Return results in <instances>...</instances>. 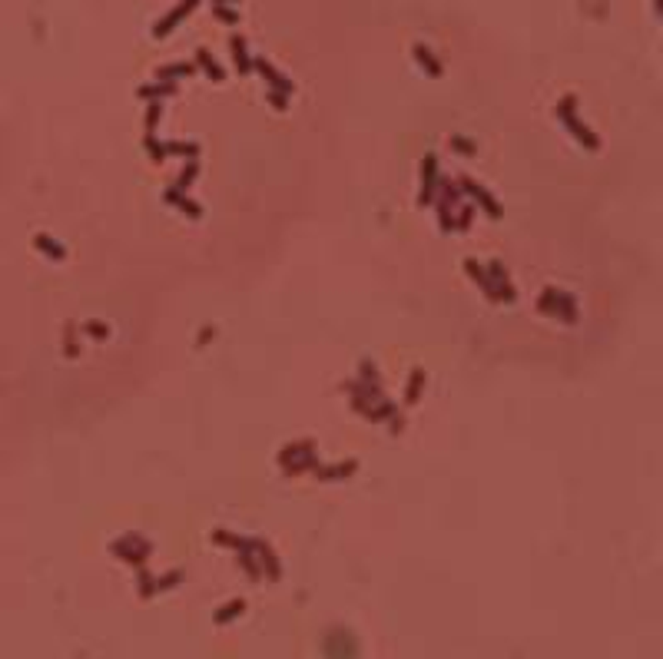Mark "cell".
Here are the masks:
<instances>
[{
  "label": "cell",
  "mask_w": 663,
  "mask_h": 659,
  "mask_svg": "<svg viewBox=\"0 0 663 659\" xmlns=\"http://www.w3.org/2000/svg\"><path fill=\"white\" fill-rule=\"evenodd\" d=\"M574 110H577V100H574V96H564V100L557 103V116H561V123L574 132V139H577V143H584L587 150H597V146H600V139H597V136H594V132H590L587 126L577 119Z\"/></svg>",
  "instance_id": "6da1fadb"
},
{
  "label": "cell",
  "mask_w": 663,
  "mask_h": 659,
  "mask_svg": "<svg viewBox=\"0 0 663 659\" xmlns=\"http://www.w3.org/2000/svg\"><path fill=\"white\" fill-rule=\"evenodd\" d=\"M541 312L557 315V319H564V321H577V305H574V299L564 295V292H557V288H548V292L541 295Z\"/></svg>",
  "instance_id": "7a4b0ae2"
},
{
  "label": "cell",
  "mask_w": 663,
  "mask_h": 659,
  "mask_svg": "<svg viewBox=\"0 0 663 659\" xmlns=\"http://www.w3.org/2000/svg\"><path fill=\"white\" fill-rule=\"evenodd\" d=\"M199 3H203V0H183V3H176V7H172V14H170V17H166V20H159V23L153 27V34H156V37H166V34H170V30H172V27H176V23H179V20H183V17H190V14H192V10H196V7H199Z\"/></svg>",
  "instance_id": "3957f363"
},
{
  "label": "cell",
  "mask_w": 663,
  "mask_h": 659,
  "mask_svg": "<svg viewBox=\"0 0 663 659\" xmlns=\"http://www.w3.org/2000/svg\"><path fill=\"white\" fill-rule=\"evenodd\" d=\"M435 170H438L435 156H428L421 163V203H431V196H435V176H438Z\"/></svg>",
  "instance_id": "277c9868"
},
{
  "label": "cell",
  "mask_w": 663,
  "mask_h": 659,
  "mask_svg": "<svg viewBox=\"0 0 663 659\" xmlns=\"http://www.w3.org/2000/svg\"><path fill=\"white\" fill-rule=\"evenodd\" d=\"M461 186H464V189H468V192H471V196H474V203H477V206H484V209H488V216H494V219L501 216V206H497V203H494V199H491V192H484V189H481V186H474V183H468V179H464Z\"/></svg>",
  "instance_id": "5b68a950"
},
{
  "label": "cell",
  "mask_w": 663,
  "mask_h": 659,
  "mask_svg": "<svg viewBox=\"0 0 663 659\" xmlns=\"http://www.w3.org/2000/svg\"><path fill=\"white\" fill-rule=\"evenodd\" d=\"M166 203H170V206H176V209H183V212H190V219H199V216H203V209L192 206L186 196H179V186L166 189Z\"/></svg>",
  "instance_id": "8992f818"
},
{
  "label": "cell",
  "mask_w": 663,
  "mask_h": 659,
  "mask_svg": "<svg viewBox=\"0 0 663 659\" xmlns=\"http://www.w3.org/2000/svg\"><path fill=\"white\" fill-rule=\"evenodd\" d=\"M229 47H232V57H236V63H239V70H243V73H249V70H252V60H249L246 40H243V37H232V40H229Z\"/></svg>",
  "instance_id": "52a82bcc"
},
{
  "label": "cell",
  "mask_w": 663,
  "mask_h": 659,
  "mask_svg": "<svg viewBox=\"0 0 663 659\" xmlns=\"http://www.w3.org/2000/svg\"><path fill=\"white\" fill-rule=\"evenodd\" d=\"M196 60L203 63V70H206V76H212L216 83H223V80H226V73H223V67H219L216 60H209V54H206V50H199V54H196Z\"/></svg>",
  "instance_id": "ba28073f"
},
{
  "label": "cell",
  "mask_w": 663,
  "mask_h": 659,
  "mask_svg": "<svg viewBox=\"0 0 663 659\" xmlns=\"http://www.w3.org/2000/svg\"><path fill=\"white\" fill-rule=\"evenodd\" d=\"M412 54H415V60H418V63H425V67H428V73H431V76H441V63H438V60L431 57V50H425V47L418 43V47H415V50H412Z\"/></svg>",
  "instance_id": "9c48e42d"
},
{
  "label": "cell",
  "mask_w": 663,
  "mask_h": 659,
  "mask_svg": "<svg viewBox=\"0 0 663 659\" xmlns=\"http://www.w3.org/2000/svg\"><path fill=\"white\" fill-rule=\"evenodd\" d=\"M176 93V83H159V86H139L143 100H156V96H170Z\"/></svg>",
  "instance_id": "30bf717a"
},
{
  "label": "cell",
  "mask_w": 663,
  "mask_h": 659,
  "mask_svg": "<svg viewBox=\"0 0 663 659\" xmlns=\"http://www.w3.org/2000/svg\"><path fill=\"white\" fill-rule=\"evenodd\" d=\"M190 76L192 73V63H170V67H163V70H156V80L163 76V80H170V76Z\"/></svg>",
  "instance_id": "8fae6325"
},
{
  "label": "cell",
  "mask_w": 663,
  "mask_h": 659,
  "mask_svg": "<svg viewBox=\"0 0 663 659\" xmlns=\"http://www.w3.org/2000/svg\"><path fill=\"white\" fill-rule=\"evenodd\" d=\"M37 245L40 248H47L43 255H50V259H63V245H57V242H50L47 235H37Z\"/></svg>",
  "instance_id": "7c38bea8"
},
{
  "label": "cell",
  "mask_w": 663,
  "mask_h": 659,
  "mask_svg": "<svg viewBox=\"0 0 663 659\" xmlns=\"http://www.w3.org/2000/svg\"><path fill=\"white\" fill-rule=\"evenodd\" d=\"M352 471H355V464H352V461H345V464L332 467V471H319V477H322V481H335V477H341V474H352Z\"/></svg>",
  "instance_id": "4fadbf2b"
},
{
  "label": "cell",
  "mask_w": 663,
  "mask_h": 659,
  "mask_svg": "<svg viewBox=\"0 0 663 659\" xmlns=\"http://www.w3.org/2000/svg\"><path fill=\"white\" fill-rule=\"evenodd\" d=\"M216 14H219V20H226V23H236V20H239V14L229 10V7H216Z\"/></svg>",
  "instance_id": "5bb4252c"
},
{
  "label": "cell",
  "mask_w": 663,
  "mask_h": 659,
  "mask_svg": "<svg viewBox=\"0 0 663 659\" xmlns=\"http://www.w3.org/2000/svg\"><path fill=\"white\" fill-rule=\"evenodd\" d=\"M156 116H159V106L153 103V106H150V113H146V123H150V126H153V123H156Z\"/></svg>",
  "instance_id": "9a60e30c"
},
{
  "label": "cell",
  "mask_w": 663,
  "mask_h": 659,
  "mask_svg": "<svg viewBox=\"0 0 663 659\" xmlns=\"http://www.w3.org/2000/svg\"><path fill=\"white\" fill-rule=\"evenodd\" d=\"M455 143H458V150H461V152H471V143H468V139H461V136H458Z\"/></svg>",
  "instance_id": "2e32d148"
}]
</instances>
